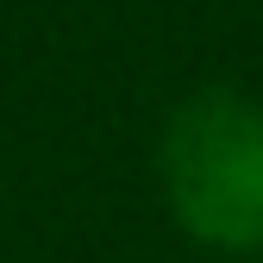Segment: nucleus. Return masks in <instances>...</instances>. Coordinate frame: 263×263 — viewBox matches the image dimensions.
Instances as JSON below:
<instances>
[{
    "label": "nucleus",
    "instance_id": "f257e3e1",
    "mask_svg": "<svg viewBox=\"0 0 263 263\" xmlns=\"http://www.w3.org/2000/svg\"><path fill=\"white\" fill-rule=\"evenodd\" d=\"M163 201L207 251H263V107L232 88L194 94L157 144Z\"/></svg>",
    "mask_w": 263,
    "mask_h": 263
}]
</instances>
